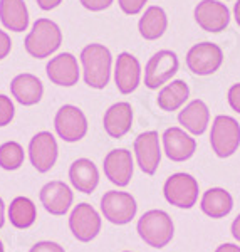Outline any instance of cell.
<instances>
[{"instance_id":"obj_22","label":"cell","mask_w":240,"mask_h":252,"mask_svg":"<svg viewBox=\"0 0 240 252\" xmlns=\"http://www.w3.org/2000/svg\"><path fill=\"white\" fill-rule=\"evenodd\" d=\"M69 180L77 192L89 195L99 185V170L89 158H77L69 168Z\"/></svg>"},{"instance_id":"obj_19","label":"cell","mask_w":240,"mask_h":252,"mask_svg":"<svg viewBox=\"0 0 240 252\" xmlns=\"http://www.w3.org/2000/svg\"><path fill=\"white\" fill-rule=\"evenodd\" d=\"M10 93L14 99L22 106H34L40 103L44 96V84L37 76L22 72L10 83Z\"/></svg>"},{"instance_id":"obj_4","label":"cell","mask_w":240,"mask_h":252,"mask_svg":"<svg viewBox=\"0 0 240 252\" xmlns=\"http://www.w3.org/2000/svg\"><path fill=\"white\" fill-rule=\"evenodd\" d=\"M210 145L218 158H229L240 146V125L227 115L215 116L210 129Z\"/></svg>"},{"instance_id":"obj_8","label":"cell","mask_w":240,"mask_h":252,"mask_svg":"<svg viewBox=\"0 0 240 252\" xmlns=\"http://www.w3.org/2000/svg\"><path fill=\"white\" fill-rule=\"evenodd\" d=\"M54 128L60 140L66 143H76L88 135V118L81 108L74 104H64L56 113Z\"/></svg>"},{"instance_id":"obj_17","label":"cell","mask_w":240,"mask_h":252,"mask_svg":"<svg viewBox=\"0 0 240 252\" xmlns=\"http://www.w3.org/2000/svg\"><path fill=\"white\" fill-rule=\"evenodd\" d=\"M39 198L49 214L60 217L69 212L72 202H74V193L64 182L52 180L40 189Z\"/></svg>"},{"instance_id":"obj_26","label":"cell","mask_w":240,"mask_h":252,"mask_svg":"<svg viewBox=\"0 0 240 252\" xmlns=\"http://www.w3.org/2000/svg\"><path fill=\"white\" fill-rule=\"evenodd\" d=\"M188 97H190L188 84H186L183 79H175L160 89L158 97H156V103H158V108L160 109L172 113V111L180 109L183 104L188 101Z\"/></svg>"},{"instance_id":"obj_12","label":"cell","mask_w":240,"mask_h":252,"mask_svg":"<svg viewBox=\"0 0 240 252\" xmlns=\"http://www.w3.org/2000/svg\"><path fill=\"white\" fill-rule=\"evenodd\" d=\"M193 15L198 27L211 34L223 32L230 24V10L220 0H202L195 7Z\"/></svg>"},{"instance_id":"obj_34","label":"cell","mask_w":240,"mask_h":252,"mask_svg":"<svg viewBox=\"0 0 240 252\" xmlns=\"http://www.w3.org/2000/svg\"><path fill=\"white\" fill-rule=\"evenodd\" d=\"M12 51V39L7 32L0 29V61H3Z\"/></svg>"},{"instance_id":"obj_9","label":"cell","mask_w":240,"mask_h":252,"mask_svg":"<svg viewBox=\"0 0 240 252\" xmlns=\"http://www.w3.org/2000/svg\"><path fill=\"white\" fill-rule=\"evenodd\" d=\"M223 51L213 42H198L186 54V66L197 76H211L222 67Z\"/></svg>"},{"instance_id":"obj_28","label":"cell","mask_w":240,"mask_h":252,"mask_svg":"<svg viewBox=\"0 0 240 252\" xmlns=\"http://www.w3.org/2000/svg\"><path fill=\"white\" fill-rule=\"evenodd\" d=\"M24 160H26V153L22 145L17 141H5L0 145V168L14 172L22 166Z\"/></svg>"},{"instance_id":"obj_27","label":"cell","mask_w":240,"mask_h":252,"mask_svg":"<svg viewBox=\"0 0 240 252\" xmlns=\"http://www.w3.org/2000/svg\"><path fill=\"white\" fill-rule=\"evenodd\" d=\"M37 209L29 197H15L9 205V220L15 229H29L35 223Z\"/></svg>"},{"instance_id":"obj_7","label":"cell","mask_w":240,"mask_h":252,"mask_svg":"<svg viewBox=\"0 0 240 252\" xmlns=\"http://www.w3.org/2000/svg\"><path fill=\"white\" fill-rule=\"evenodd\" d=\"M180 69V61L173 51L163 49L154 52L148 59L145 67V86L148 89H158L165 86Z\"/></svg>"},{"instance_id":"obj_20","label":"cell","mask_w":240,"mask_h":252,"mask_svg":"<svg viewBox=\"0 0 240 252\" xmlns=\"http://www.w3.org/2000/svg\"><path fill=\"white\" fill-rule=\"evenodd\" d=\"M178 123L192 136H200L210 125V109L202 99H193L178 113Z\"/></svg>"},{"instance_id":"obj_38","label":"cell","mask_w":240,"mask_h":252,"mask_svg":"<svg viewBox=\"0 0 240 252\" xmlns=\"http://www.w3.org/2000/svg\"><path fill=\"white\" fill-rule=\"evenodd\" d=\"M3 223H5V204L0 197V229L3 227Z\"/></svg>"},{"instance_id":"obj_36","label":"cell","mask_w":240,"mask_h":252,"mask_svg":"<svg viewBox=\"0 0 240 252\" xmlns=\"http://www.w3.org/2000/svg\"><path fill=\"white\" fill-rule=\"evenodd\" d=\"M215 252H240V246L232 244V242H225V244H220V246L215 249Z\"/></svg>"},{"instance_id":"obj_30","label":"cell","mask_w":240,"mask_h":252,"mask_svg":"<svg viewBox=\"0 0 240 252\" xmlns=\"http://www.w3.org/2000/svg\"><path fill=\"white\" fill-rule=\"evenodd\" d=\"M118 3H120V9L126 15H136L145 9L148 0H118Z\"/></svg>"},{"instance_id":"obj_31","label":"cell","mask_w":240,"mask_h":252,"mask_svg":"<svg viewBox=\"0 0 240 252\" xmlns=\"http://www.w3.org/2000/svg\"><path fill=\"white\" fill-rule=\"evenodd\" d=\"M79 2H81V5L89 12H101V10L109 9L115 0H79Z\"/></svg>"},{"instance_id":"obj_35","label":"cell","mask_w":240,"mask_h":252,"mask_svg":"<svg viewBox=\"0 0 240 252\" xmlns=\"http://www.w3.org/2000/svg\"><path fill=\"white\" fill-rule=\"evenodd\" d=\"M39 5V9L42 10H54L62 3V0H35Z\"/></svg>"},{"instance_id":"obj_33","label":"cell","mask_w":240,"mask_h":252,"mask_svg":"<svg viewBox=\"0 0 240 252\" xmlns=\"http://www.w3.org/2000/svg\"><path fill=\"white\" fill-rule=\"evenodd\" d=\"M227 99H229L230 108L240 115V83L232 84L229 93H227Z\"/></svg>"},{"instance_id":"obj_15","label":"cell","mask_w":240,"mask_h":252,"mask_svg":"<svg viewBox=\"0 0 240 252\" xmlns=\"http://www.w3.org/2000/svg\"><path fill=\"white\" fill-rule=\"evenodd\" d=\"M161 143H163L165 155L172 161H177V163L190 160L197 152L195 138L183 128H178V126H172V128L166 129L163 136H161Z\"/></svg>"},{"instance_id":"obj_37","label":"cell","mask_w":240,"mask_h":252,"mask_svg":"<svg viewBox=\"0 0 240 252\" xmlns=\"http://www.w3.org/2000/svg\"><path fill=\"white\" fill-rule=\"evenodd\" d=\"M230 232H232V235H234L235 241L240 242V214L234 219V222H232Z\"/></svg>"},{"instance_id":"obj_6","label":"cell","mask_w":240,"mask_h":252,"mask_svg":"<svg viewBox=\"0 0 240 252\" xmlns=\"http://www.w3.org/2000/svg\"><path fill=\"white\" fill-rule=\"evenodd\" d=\"M101 212L108 222L115 225H126L135 219L138 204L131 193L123 190H109L101 198Z\"/></svg>"},{"instance_id":"obj_41","label":"cell","mask_w":240,"mask_h":252,"mask_svg":"<svg viewBox=\"0 0 240 252\" xmlns=\"http://www.w3.org/2000/svg\"><path fill=\"white\" fill-rule=\"evenodd\" d=\"M124 252H131V251H124Z\"/></svg>"},{"instance_id":"obj_16","label":"cell","mask_w":240,"mask_h":252,"mask_svg":"<svg viewBox=\"0 0 240 252\" xmlns=\"http://www.w3.org/2000/svg\"><path fill=\"white\" fill-rule=\"evenodd\" d=\"M47 78L51 83L60 88H72L77 84L81 78L79 63L76 56L71 52H60L56 58H52L46 66Z\"/></svg>"},{"instance_id":"obj_18","label":"cell","mask_w":240,"mask_h":252,"mask_svg":"<svg viewBox=\"0 0 240 252\" xmlns=\"http://www.w3.org/2000/svg\"><path fill=\"white\" fill-rule=\"evenodd\" d=\"M115 83L121 94L135 93L141 83V64L129 52H121L115 64Z\"/></svg>"},{"instance_id":"obj_10","label":"cell","mask_w":240,"mask_h":252,"mask_svg":"<svg viewBox=\"0 0 240 252\" xmlns=\"http://www.w3.org/2000/svg\"><path fill=\"white\" fill-rule=\"evenodd\" d=\"M69 229L79 242H91L101 232V215L91 204H77L69 215Z\"/></svg>"},{"instance_id":"obj_24","label":"cell","mask_w":240,"mask_h":252,"mask_svg":"<svg viewBox=\"0 0 240 252\" xmlns=\"http://www.w3.org/2000/svg\"><path fill=\"white\" fill-rule=\"evenodd\" d=\"M0 22L10 32H24L29 27V10L24 0H0Z\"/></svg>"},{"instance_id":"obj_3","label":"cell","mask_w":240,"mask_h":252,"mask_svg":"<svg viewBox=\"0 0 240 252\" xmlns=\"http://www.w3.org/2000/svg\"><path fill=\"white\" fill-rule=\"evenodd\" d=\"M141 241L154 249H163L172 242L175 235V223L165 210H148L140 217L136 225Z\"/></svg>"},{"instance_id":"obj_21","label":"cell","mask_w":240,"mask_h":252,"mask_svg":"<svg viewBox=\"0 0 240 252\" xmlns=\"http://www.w3.org/2000/svg\"><path fill=\"white\" fill-rule=\"evenodd\" d=\"M104 131L111 138H123L133 126V108L129 103H115L106 109L103 118Z\"/></svg>"},{"instance_id":"obj_29","label":"cell","mask_w":240,"mask_h":252,"mask_svg":"<svg viewBox=\"0 0 240 252\" xmlns=\"http://www.w3.org/2000/svg\"><path fill=\"white\" fill-rule=\"evenodd\" d=\"M14 115H15V108L12 99L5 94H0V128L10 125L12 120H14Z\"/></svg>"},{"instance_id":"obj_25","label":"cell","mask_w":240,"mask_h":252,"mask_svg":"<svg viewBox=\"0 0 240 252\" xmlns=\"http://www.w3.org/2000/svg\"><path fill=\"white\" fill-rule=\"evenodd\" d=\"M166 29H168V17L166 12L158 5L148 7L138 22V31L146 40L160 39L161 35H165Z\"/></svg>"},{"instance_id":"obj_1","label":"cell","mask_w":240,"mask_h":252,"mask_svg":"<svg viewBox=\"0 0 240 252\" xmlns=\"http://www.w3.org/2000/svg\"><path fill=\"white\" fill-rule=\"evenodd\" d=\"M84 83L92 89H104L111 79L113 56L103 44H89L81 51Z\"/></svg>"},{"instance_id":"obj_13","label":"cell","mask_w":240,"mask_h":252,"mask_svg":"<svg viewBox=\"0 0 240 252\" xmlns=\"http://www.w3.org/2000/svg\"><path fill=\"white\" fill-rule=\"evenodd\" d=\"M135 158L140 170L145 175H154L161 161V146L158 131H145L136 136L135 143Z\"/></svg>"},{"instance_id":"obj_14","label":"cell","mask_w":240,"mask_h":252,"mask_svg":"<svg viewBox=\"0 0 240 252\" xmlns=\"http://www.w3.org/2000/svg\"><path fill=\"white\" fill-rule=\"evenodd\" d=\"M104 175L113 185L124 189L129 185L135 172V163H133L131 152L126 148H116L111 150L108 155L104 157L103 161Z\"/></svg>"},{"instance_id":"obj_39","label":"cell","mask_w":240,"mask_h":252,"mask_svg":"<svg viewBox=\"0 0 240 252\" xmlns=\"http://www.w3.org/2000/svg\"><path fill=\"white\" fill-rule=\"evenodd\" d=\"M234 17H235V22H237V26L240 27V0H237L234 5Z\"/></svg>"},{"instance_id":"obj_11","label":"cell","mask_w":240,"mask_h":252,"mask_svg":"<svg viewBox=\"0 0 240 252\" xmlns=\"http://www.w3.org/2000/svg\"><path fill=\"white\" fill-rule=\"evenodd\" d=\"M59 157V146L52 133L39 131L29 143V160L39 173H47L56 165Z\"/></svg>"},{"instance_id":"obj_2","label":"cell","mask_w":240,"mask_h":252,"mask_svg":"<svg viewBox=\"0 0 240 252\" xmlns=\"http://www.w3.org/2000/svg\"><path fill=\"white\" fill-rule=\"evenodd\" d=\"M27 54L35 59H46L51 54L58 52L62 46V31L54 20L37 19L32 26L29 34L24 40Z\"/></svg>"},{"instance_id":"obj_32","label":"cell","mask_w":240,"mask_h":252,"mask_svg":"<svg viewBox=\"0 0 240 252\" xmlns=\"http://www.w3.org/2000/svg\"><path fill=\"white\" fill-rule=\"evenodd\" d=\"M29 252H66L62 246H59L58 242L52 241H40L30 247Z\"/></svg>"},{"instance_id":"obj_40","label":"cell","mask_w":240,"mask_h":252,"mask_svg":"<svg viewBox=\"0 0 240 252\" xmlns=\"http://www.w3.org/2000/svg\"><path fill=\"white\" fill-rule=\"evenodd\" d=\"M0 252H3V244H2V241H0Z\"/></svg>"},{"instance_id":"obj_5","label":"cell","mask_w":240,"mask_h":252,"mask_svg":"<svg viewBox=\"0 0 240 252\" xmlns=\"http://www.w3.org/2000/svg\"><path fill=\"white\" fill-rule=\"evenodd\" d=\"M200 187L193 175L190 173H175L166 178L163 185V195L168 204L178 209H192L198 202Z\"/></svg>"},{"instance_id":"obj_23","label":"cell","mask_w":240,"mask_h":252,"mask_svg":"<svg viewBox=\"0 0 240 252\" xmlns=\"http://www.w3.org/2000/svg\"><path fill=\"white\" fill-rule=\"evenodd\" d=\"M200 209L210 219H223L234 209V198H232L230 192L220 189V187L209 189L202 195Z\"/></svg>"}]
</instances>
